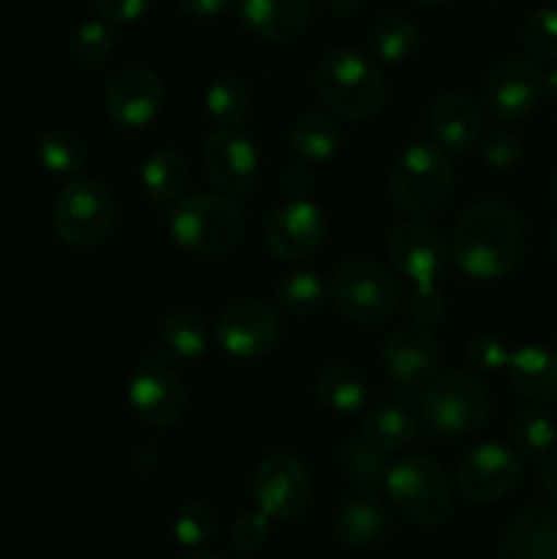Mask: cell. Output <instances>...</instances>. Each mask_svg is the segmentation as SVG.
Instances as JSON below:
<instances>
[{
	"instance_id": "obj_21",
	"label": "cell",
	"mask_w": 557,
	"mask_h": 559,
	"mask_svg": "<svg viewBox=\"0 0 557 559\" xmlns=\"http://www.w3.org/2000/svg\"><path fill=\"white\" fill-rule=\"evenodd\" d=\"M508 380L519 396L546 404L557 399V353L544 344H522L508 358Z\"/></svg>"
},
{
	"instance_id": "obj_34",
	"label": "cell",
	"mask_w": 557,
	"mask_h": 559,
	"mask_svg": "<svg viewBox=\"0 0 557 559\" xmlns=\"http://www.w3.org/2000/svg\"><path fill=\"white\" fill-rule=\"evenodd\" d=\"M522 44L535 60H557V9H538L524 20Z\"/></svg>"
},
{
	"instance_id": "obj_47",
	"label": "cell",
	"mask_w": 557,
	"mask_h": 559,
	"mask_svg": "<svg viewBox=\"0 0 557 559\" xmlns=\"http://www.w3.org/2000/svg\"><path fill=\"white\" fill-rule=\"evenodd\" d=\"M178 559H222V557L213 555V551H186V555Z\"/></svg>"
},
{
	"instance_id": "obj_23",
	"label": "cell",
	"mask_w": 557,
	"mask_h": 559,
	"mask_svg": "<svg viewBox=\"0 0 557 559\" xmlns=\"http://www.w3.org/2000/svg\"><path fill=\"white\" fill-rule=\"evenodd\" d=\"M388 530L386 502L375 495H353L339 506L336 535L349 549L377 544Z\"/></svg>"
},
{
	"instance_id": "obj_50",
	"label": "cell",
	"mask_w": 557,
	"mask_h": 559,
	"mask_svg": "<svg viewBox=\"0 0 557 559\" xmlns=\"http://www.w3.org/2000/svg\"><path fill=\"white\" fill-rule=\"evenodd\" d=\"M552 246H555V254H557V227H555V233H552Z\"/></svg>"
},
{
	"instance_id": "obj_33",
	"label": "cell",
	"mask_w": 557,
	"mask_h": 559,
	"mask_svg": "<svg viewBox=\"0 0 557 559\" xmlns=\"http://www.w3.org/2000/svg\"><path fill=\"white\" fill-rule=\"evenodd\" d=\"M38 162L44 164L47 173L71 178L85 164V151H82V142L71 131L52 129L38 142Z\"/></svg>"
},
{
	"instance_id": "obj_45",
	"label": "cell",
	"mask_w": 557,
	"mask_h": 559,
	"mask_svg": "<svg viewBox=\"0 0 557 559\" xmlns=\"http://www.w3.org/2000/svg\"><path fill=\"white\" fill-rule=\"evenodd\" d=\"M360 3H364V0H328L333 14H353V11L360 9Z\"/></svg>"
},
{
	"instance_id": "obj_11",
	"label": "cell",
	"mask_w": 557,
	"mask_h": 559,
	"mask_svg": "<svg viewBox=\"0 0 557 559\" xmlns=\"http://www.w3.org/2000/svg\"><path fill=\"white\" fill-rule=\"evenodd\" d=\"M257 508L271 519H295L311 497V480L304 464L289 453H271L254 469Z\"/></svg>"
},
{
	"instance_id": "obj_13",
	"label": "cell",
	"mask_w": 557,
	"mask_h": 559,
	"mask_svg": "<svg viewBox=\"0 0 557 559\" xmlns=\"http://www.w3.org/2000/svg\"><path fill=\"white\" fill-rule=\"evenodd\" d=\"M546 93V74L535 60L511 58L495 66L484 85L486 107L495 118L522 120L533 112Z\"/></svg>"
},
{
	"instance_id": "obj_19",
	"label": "cell",
	"mask_w": 557,
	"mask_h": 559,
	"mask_svg": "<svg viewBox=\"0 0 557 559\" xmlns=\"http://www.w3.org/2000/svg\"><path fill=\"white\" fill-rule=\"evenodd\" d=\"M497 559H557V511L549 506L519 511L502 535Z\"/></svg>"
},
{
	"instance_id": "obj_43",
	"label": "cell",
	"mask_w": 557,
	"mask_h": 559,
	"mask_svg": "<svg viewBox=\"0 0 557 559\" xmlns=\"http://www.w3.org/2000/svg\"><path fill=\"white\" fill-rule=\"evenodd\" d=\"M183 14L194 16V20H213V16L224 14L229 0H178Z\"/></svg>"
},
{
	"instance_id": "obj_4",
	"label": "cell",
	"mask_w": 557,
	"mask_h": 559,
	"mask_svg": "<svg viewBox=\"0 0 557 559\" xmlns=\"http://www.w3.org/2000/svg\"><path fill=\"white\" fill-rule=\"evenodd\" d=\"M167 229L175 243L189 254L216 257L240 240L244 213L227 197L191 194L169 211Z\"/></svg>"
},
{
	"instance_id": "obj_26",
	"label": "cell",
	"mask_w": 557,
	"mask_h": 559,
	"mask_svg": "<svg viewBox=\"0 0 557 559\" xmlns=\"http://www.w3.org/2000/svg\"><path fill=\"white\" fill-rule=\"evenodd\" d=\"M142 189L151 197L153 202H169L175 197H180V191L186 189V180H189V167H186L183 156L173 147H158L151 156L142 162Z\"/></svg>"
},
{
	"instance_id": "obj_41",
	"label": "cell",
	"mask_w": 557,
	"mask_h": 559,
	"mask_svg": "<svg viewBox=\"0 0 557 559\" xmlns=\"http://www.w3.org/2000/svg\"><path fill=\"white\" fill-rule=\"evenodd\" d=\"M98 16L109 25H129L147 11L151 0H93Z\"/></svg>"
},
{
	"instance_id": "obj_28",
	"label": "cell",
	"mask_w": 557,
	"mask_h": 559,
	"mask_svg": "<svg viewBox=\"0 0 557 559\" xmlns=\"http://www.w3.org/2000/svg\"><path fill=\"white\" fill-rule=\"evenodd\" d=\"M511 435L519 453L530 459H544L557 445V420L549 409L524 407L513 418Z\"/></svg>"
},
{
	"instance_id": "obj_31",
	"label": "cell",
	"mask_w": 557,
	"mask_h": 559,
	"mask_svg": "<svg viewBox=\"0 0 557 559\" xmlns=\"http://www.w3.org/2000/svg\"><path fill=\"white\" fill-rule=\"evenodd\" d=\"M205 109L216 123L238 129L251 109V93L238 76H222L205 91Z\"/></svg>"
},
{
	"instance_id": "obj_49",
	"label": "cell",
	"mask_w": 557,
	"mask_h": 559,
	"mask_svg": "<svg viewBox=\"0 0 557 559\" xmlns=\"http://www.w3.org/2000/svg\"><path fill=\"white\" fill-rule=\"evenodd\" d=\"M552 197H555V202H557V173H555V178H552Z\"/></svg>"
},
{
	"instance_id": "obj_12",
	"label": "cell",
	"mask_w": 557,
	"mask_h": 559,
	"mask_svg": "<svg viewBox=\"0 0 557 559\" xmlns=\"http://www.w3.org/2000/svg\"><path fill=\"white\" fill-rule=\"evenodd\" d=\"M522 478V462L511 448L484 442L462 456L457 467V489L470 502H495Z\"/></svg>"
},
{
	"instance_id": "obj_15",
	"label": "cell",
	"mask_w": 557,
	"mask_h": 559,
	"mask_svg": "<svg viewBox=\"0 0 557 559\" xmlns=\"http://www.w3.org/2000/svg\"><path fill=\"white\" fill-rule=\"evenodd\" d=\"M164 104V82L147 66H126L107 85L104 107L123 129H142L158 115Z\"/></svg>"
},
{
	"instance_id": "obj_25",
	"label": "cell",
	"mask_w": 557,
	"mask_h": 559,
	"mask_svg": "<svg viewBox=\"0 0 557 559\" xmlns=\"http://www.w3.org/2000/svg\"><path fill=\"white\" fill-rule=\"evenodd\" d=\"M289 147L304 162H328L342 147V126L322 112H306L289 126Z\"/></svg>"
},
{
	"instance_id": "obj_20",
	"label": "cell",
	"mask_w": 557,
	"mask_h": 559,
	"mask_svg": "<svg viewBox=\"0 0 557 559\" xmlns=\"http://www.w3.org/2000/svg\"><path fill=\"white\" fill-rule=\"evenodd\" d=\"M315 14V0H240V16L257 38L271 44L300 36Z\"/></svg>"
},
{
	"instance_id": "obj_17",
	"label": "cell",
	"mask_w": 557,
	"mask_h": 559,
	"mask_svg": "<svg viewBox=\"0 0 557 559\" xmlns=\"http://www.w3.org/2000/svg\"><path fill=\"white\" fill-rule=\"evenodd\" d=\"M325 240V216L309 200H293L278 207L265 229V243L276 260L298 262L315 254Z\"/></svg>"
},
{
	"instance_id": "obj_5",
	"label": "cell",
	"mask_w": 557,
	"mask_h": 559,
	"mask_svg": "<svg viewBox=\"0 0 557 559\" xmlns=\"http://www.w3.org/2000/svg\"><path fill=\"white\" fill-rule=\"evenodd\" d=\"M391 200L410 216L440 211L453 191V169L446 153L429 142H413L393 158L388 175Z\"/></svg>"
},
{
	"instance_id": "obj_18",
	"label": "cell",
	"mask_w": 557,
	"mask_h": 559,
	"mask_svg": "<svg viewBox=\"0 0 557 559\" xmlns=\"http://www.w3.org/2000/svg\"><path fill=\"white\" fill-rule=\"evenodd\" d=\"M382 369L393 382L404 388H418L440 369V344L429 331L415 325L396 328L382 342Z\"/></svg>"
},
{
	"instance_id": "obj_22",
	"label": "cell",
	"mask_w": 557,
	"mask_h": 559,
	"mask_svg": "<svg viewBox=\"0 0 557 559\" xmlns=\"http://www.w3.org/2000/svg\"><path fill=\"white\" fill-rule=\"evenodd\" d=\"M431 134L437 136L442 147L453 153H467L470 147H475L481 136V109L475 107V102L464 93H446L435 102L429 115Z\"/></svg>"
},
{
	"instance_id": "obj_8",
	"label": "cell",
	"mask_w": 557,
	"mask_h": 559,
	"mask_svg": "<svg viewBox=\"0 0 557 559\" xmlns=\"http://www.w3.org/2000/svg\"><path fill=\"white\" fill-rule=\"evenodd\" d=\"M420 415L437 435L467 437L489 418V393L475 377L451 371L426 388Z\"/></svg>"
},
{
	"instance_id": "obj_14",
	"label": "cell",
	"mask_w": 557,
	"mask_h": 559,
	"mask_svg": "<svg viewBox=\"0 0 557 559\" xmlns=\"http://www.w3.org/2000/svg\"><path fill=\"white\" fill-rule=\"evenodd\" d=\"M129 404L142 424L164 429V426H173L183 418L189 396H186L180 377L167 364L145 360L131 374Z\"/></svg>"
},
{
	"instance_id": "obj_35",
	"label": "cell",
	"mask_w": 557,
	"mask_h": 559,
	"mask_svg": "<svg viewBox=\"0 0 557 559\" xmlns=\"http://www.w3.org/2000/svg\"><path fill=\"white\" fill-rule=\"evenodd\" d=\"M173 533L178 538V544L197 549V546L205 544L213 533H216V513L205 502H189L178 511L173 524Z\"/></svg>"
},
{
	"instance_id": "obj_16",
	"label": "cell",
	"mask_w": 557,
	"mask_h": 559,
	"mask_svg": "<svg viewBox=\"0 0 557 559\" xmlns=\"http://www.w3.org/2000/svg\"><path fill=\"white\" fill-rule=\"evenodd\" d=\"M202 164H205L208 178L222 191H233V194L249 191L260 175V156H257L254 142L244 131L227 129V126L213 131L205 140Z\"/></svg>"
},
{
	"instance_id": "obj_39",
	"label": "cell",
	"mask_w": 557,
	"mask_h": 559,
	"mask_svg": "<svg viewBox=\"0 0 557 559\" xmlns=\"http://www.w3.org/2000/svg\"><path fill=\"white\" fill-rule=\"evenodd\" d=\"M268 533H271V516H268V513H262L260 508L244 513V516L233 524L235 549L244 551V555H251V551H257L265 544Z\"/></svg>"
},
{
	"instance_id": "obj_42",
	"label": "cell",
	"mask_w": 557,
	"mask_h": 559,
	"mask_svg": "<svg viewBox=\"0 0 557 559\" xmlns=\"http://www.w3.org/2000/svg\"><path fill=\"white\" fill-rule=\"evenodd\" d=\"M311 183H315V178H311L306 164H289V167L284 169V189H287V194H293L295 200L309 194Z\"/></svg>"
},
{
	"instance_id": "obj_29",
	"label": "cell",
	"mask_w": 557,
	"mask_h": 559,
	"mask_svg": "<svg viewBox=\"0 0 557 559\" xmlns=\"http://www.w3.org/2000/svg\"><path fill=\"white\" fill-rule=\"evenodd\" d=\"M420 47L418 25L407 16H388L371 33V52L382 60V63L399 66L404 60L413 58Z\"/></svg>"
},
{
	"instance_id": "obj_2",
	"label": "cell",
	"mask_w": 557,
	"mask_h": 559,
	"mask_svg": "<svg viewBox=\"0 0 557 559\" xmlns=\"http://www.w3.org/2000/svg\"><path fill=\"white\" fill-rule=\"evenodd\" d=\"M388 257H391L393 267L413 278L415 284L407 300L410 314L420 325H437L446 314V298L437 287V276H440L448 257L442 235L429 224L407 218V222L396 224L388 235Z\"/></svg>"
},
{
	"instance_id": "obj_36",
	"label": "cell",
	"mask_w": 557,
	"mask_h": 559,
	"mask_svg": "<svg viewBox=\"0 0 557 559\" xmlns=\"http://www.w3.org/2000/svg\"><path fill=\"white\" fill-rule=\"evenodd\" d=\"M344 467H347V473L353 475L358 484H366V486H375V484H382L388 475V459L386 453L377 451L375 445H369L366 440L360 442H353V445L344 451Z\"/></svg>"
},
{
	"instance_id": "obj_27",
	"label": "cell",
	"mask_w": 557,
	"mask_h": 559,
	"mask_svg": "<svg viewBox=\"0 0 557 559\" xmlns=\"http://www.w3.org/2000/svg\"><path fill=\"white\" fill-rule=\"evenodd\" d=\"M418 424L404 407H377L364 420V440L382 453H396L415 440Z\"/></svg>"
},
{
	"instance_id": "obj_7",
	"label": "cell",
	"mask_w": 557,
	"mask_h": 559,
	"mask_svg": "<svg viewBox=\"0 0 557 559\" xmlns=\"http://www.w3.org/2000/svg\"><path fill=\"white\" fill-rule=\"evenodd\" d=\"M331 295L339 309L360 325H382L399 309V284L375 260H347L331 282Z\"/></svg>"
},
{
	"instance_id": "obj_32",
	"label": "cell",
	"mask_w": 557,
	"mask_h": 559,
	"mask_svg": "<svg viewBox=\"0 0 557 559\" xmlns=\"http://www.w3.org/2000/svg\"><path fill=\"white\" fill-rule=\"evenodd\" d=\"M162 342L167 344L169 353H175L178 358L194 360L208 353L211 336H208V328L200 317L189 314V311H178V314L164 320Z\"/></svg>"
},
{
	"instance_id": "obj_3",
	"label": "cell",
	"mask_w": 557,
	"mask_h": 559,
	"mask_svg": "<svg viewBox=\"0 0 557 559\" xmlns=\"http://www.w3.org/2000/svg\"><path fill=\"white\" fill-rule=\"evenodd\" d=\"M315 93L328 109L349 120L375 118L386 104V80L358 49H333L315 66Z\"/></svg>"
},
{
	"instance_id": "obj_37",
	"label": "cell",
	"mask_w": 557,
	"mask_h": 559,
	"mask_svg": "<svg viewBox=\"0 0 557 559\" xmlns=\"http://www.w3.org/2000/svg\"><path fill=\"white\" fill-rule=\"evenodd\" d=\"M71 47H74V55L82 60V63H91V66L102 63V60L109 58V52H112L115 47L112 27H109V22L104 20L85 22V25L76 27Z\"/></svg>"
},
{
	"instance_id": "obj_44",
	"label": "cell",
	"mask_w": 557,
	"mask_h": 559,
	"mask_svg": "<svg viewBox=\"0 0 557 559\" xmlns=\"http://www.w3.org/2000/svg\"><path fill=\"white\" fill-rule=\"evenodd\" d=\"M541 486L557 502V448H552L544 456V464H541Z\"/></svg>"
},
{
	"instance_id": "obj_24",
	"label": "cell",
	"mask_w": 557,
	"mask_h": 559,
	"mask_svg": "<svg viewBox=\"0 0 557 559\" xmlns=\"http://www.w3.org/2000/svg\"><path fill=\"white\" fill-rule=\"evenodd\" d=\"M315 393L331 413L336 415H353L369 399V382L353 366H328L317 374Z\"/></svg>"
},
{
	"instance_id": "obj_1",
	"label": "cell",
	"mask_w": 557,
	"mask_h": 559,
	"mask_svg": "<svg viewBox=\"0 0 557 559\" xmlns=\"http://www.w3.org/2000/svg\"><path fill=\"white\" fill-rule=\"evenodd\" d=\"M524 235L517 213L497 200H481L459 216L453 262L475 282H497L517 267Z\"/></svg>"
},
{
	"instance_id": "obj_30",
	"label": "cell",
	"mask_w": 557,
	"mask_h": 559,
	"mask_svg": "<svg viewBox=\"0 0 557 559\" xmlns=\"http://www.w3.org/2000/svg\"><path fill=\"white\" fill-rule=\"evenodd\" d=\"M328 293H331V289H328V284L311 271L287 273V276L276 284L278 306L295 317L317 314V311L325 306Z\"/></svg>"
},
{
	"instance_id": "obj_38",
	"label": "cell",
	"mask_w": 557,
	"mask_h": 559,
	"mask_svg": "<svg viewBox=\"0 0 557 559\" xmlns=\"http://www.w3.org/2000/svg\"><path fill=\"white\" fill-rule=\"evenodd\" d=\"M481 156L491 169H511L522 162V142L511 131H491L481 145Z\"/></svg>"
},
{
	"instance_id": "obj_6",
	"label": "cell",
	"mask_w": 557,
	"mask_h": 559,
	"mask_svg": "<svg viewBox=\"0 0 557 559\" xmlns=\"http://www.w3.org/2000/svg\"><path fill=\"white\" fill-rule=\"evenodd\" d=\"M386 489L393 508L413 524L446 522L453 508L451 480L437 462L426 456H404L388 467Z\"/></svg>"
},
{
	"instance_id": "obj_46",
	"label": "cell",
	"mask_w": 557,
	"mask_h": 559,
	"mask_svg": "<svg viewBox=\"0 0 557 559\" xmlns=\"http://www.w3.org/2000/svg\"><path fill=\"white\" fill-rule=\"evenodd\" d=\"M546 93H549L552 102L557 104V66L549 71V74H546Z\"/></svg>"
},
{
	"instance_id": "obj_9",
	"label": "cell",
	"mask_w": 557,
	"mask_h": 559,
	"mask_svg": "<svg viewBox=\"0 0 557 559\" xmlns=\"http://www.w3.org/2000/svg\"><path fill=\"white\" fill-rule=\"evenodd\" d=\"M115 200L96 180H71L52 205V227L63 243L76 249L98 246L115 227Z\"/></svg>"
},
{
	"instance_id": "obj_48",
	"label": "cell",
	"mask_w": 557,
	"mask_h": 559,
	"mask_svg": "<svg viewBox=\"0 0 557 559\" xmlns=\"http://www.w3.org/2000/svg\"><path fill=\"white\" fill-rule=\"evenodd\" d=\"M418 5H437V3H446V0H415Z\"/></svg>"
},
{
	"instance_id": "obj_10",
	"label": "cell",
	"mask_w": 557,
	"mask_h": 559,
	"mask_svg": "<svg viewBox=\"0 0 557 559\" xmlns=\"http://www.w3.org/2000/svg\"><path fill=\"white\" fill-rule=\"evenodd\" d=\"M282 338L278 314L265 300H238L216 322V342L233 358H262Z\"/></svg>"
},
{
	"instance_id": "obj_40",
	"label": "cell",
	"mask_w": 557,
	"mask_h": 559,
	"mask_svg": "<svg viewBox=\"0 0 557 559\" xmlns=\"http://www.w3.org/2000/svg\"><path fill=\"white\" fill-rule=\"evenodd\" d=\"M464 358H467V364L473 366L475 371H486V374H491V371L506 369L511 353H508L506 344H502L500 338L478 336L467 344V353H464Z\"/></svg>"
}]
</instances>
